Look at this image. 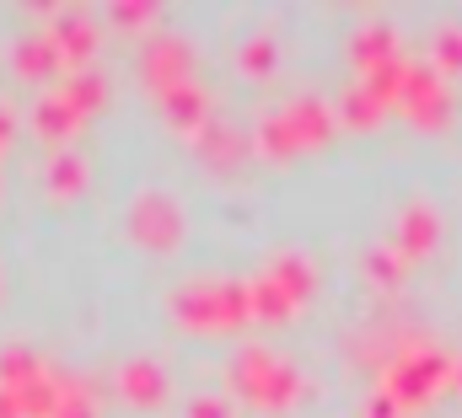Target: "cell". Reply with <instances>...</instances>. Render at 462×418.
Returning <instances> with one entry per match:
<instances>
[{"mask_svg": "<svg viewBox=\"0 0 462 418\" xmlns=\"http://www.w3.org/2000/svg\"><path fill=\"white\" fill-rule=\"evenodd\" d=\"M49 92L70 107L81 123H92V118L108 107V76H103L97 65H92V70H70V76H65L60 86H49Z\"/></svg>", "mask_w": 462, "mask_h": 418, "instance_id": "11", "label": "cell"}, {"mask_svg": "<svg viewBox=\"0 0 462 418\" xmlns=\"http://www.w3.org/2000/svg\"><path fill=\"white\" fill-rule=\"evenodd\" d=\"M124 231H129V241H134V247H145V252H178V247H183L189 220H183V204H178L172 194L145 188V194H134V199H129Z\"/></svg>", "mask_w": 462, "mask_h": 418, "instance_id": "6", "label": "cell"}, {"mask_svg": "<svg viewBox=\"0 0 462 418\" xmlns=\"http://www.w3.org/2000/svg\"><path fill=\"white\" fill-rule=\"evenodd\" d=\"M27 123H32V134H38L43 145H54V150H70V140L87 129V123H81L70 107L54 97V92H43V97L32 103V118H27Z\"/></svg>", "mask_w": 462, "mask_h": 418, "instance_id": "12", "label": "cell"}, {"mask_svg": "<svg viewBox=\"0 0 462 418\" xmlns=\"http://www.w3.org/2000/svg\"><path fill=\"white\" fill-rule=\"evenodd\" d=\"M328 134H334V113L328 107L318 103V97H291V103H280L253 129V150H263L274 161H291V156L323 145Z\"/></svg>", "mask_w": 462, "mask_h": 418, "instance_id": "4", "label": "cell"}, {"mask_svg": "<svg viewBox=\"0 0 462 418\" xmlns=\"http://www.w3.org/2000/svg\"><path fill=\"white\" fill-rule=\"evenodd\" d=\"M11 134H16V113L0 103V161H5V145H11Z\"/></svg>", "mask_w": 462, "mask_h": 418, "instance_id": "18", "label": "cell"}, {"mask_svg": "<svg viewBox=\"0 0 462 418\" xmlns=\"http://www.w3.org/2000/svg\"><path fill=\"white\" fill-rule=\"evenodd\" d=\"M312 290H318V268L301 252H285L253 279V312H258V322H280V316L301 312L312 301Z\"/></svg>", "mask_w": 462, "mask_h": 418, "instance_id": "5", "label": "cell"}, {"mask_svg": "<svg viewBox=\"0 0 462 418\" xmlns=\"http://www.w3.org/2000/svg\"><path fill=\"white\" fill-rule=\"evenodd\" d=\"M0 290H5V285H0Z\"/></svg>", "mask_w": 462, "mask_h": 418, "instance_id": "20", "label": "cell"}, {"mask_svg": "<svg viewBox=\"0 0 462 418\" xmlns=\"http://www.w3.org/2000/svg\"><path fill=\"white\" fill-rule=\"evenodd\" d=\"M108 16H114L118 27H151V32H156V22H162V11H156L151 0H118Z\"/></svg>", "mask_w": 462, "mask_h": 418, "instance_id": "16", "label": "cell"}, {"mask_svg": "<svg viewBox=\"0 0 462 418\" xmlns=\"http://www.w3.org/2000/svg\"><path fill=\"white\" fill-rule=\"evenodd\" d=\"M194 150H199V161H205L210 172L231 177V172L253 156V134H242V129H231V123H221V118H210V123L194 134Z\"/></svg>", "mask_w": 462, "mask_h": 418, "instance_id": "10", "label": "cell"}, {"mask_svg": "<svg viewBox=\"0 0 462 418\" xmlns=\"http://www.w3.org/2000/svg\"><path fill=\"white\" fill-rule=\"evenodd\" d=\"M49 418H103V392H97L87 376L65 370L60 397H54V413H49Z\"/></svg>", "mask_w": 462, "mask_h": 418, "instance_id": "14", "label": "cell"}, {"mask_svg": "<svg viewBox=\"0 0 462 418\" xmlns=\"http://www.w3.org/2000/svg\"><path fill=\"white\" fill-rule=\"evenodd\" d=\"M134 76H140V86L151 92V103H162V97H172V92H189V86H205V81H199V49H194L183 32H172V27H156V32L140 38V49H134Z\"/></svg>", "mask_w": 462, "mask_h": 418, "instance_id": "3", "label": "cell"}, {"mask_svg": "<svg viewBox=\"0 0 462 418\" xmlns=\"http://www.w3.org/2000/svg\"><path fill=\"white\" fill-rule=\"evenodd\" d=\"M167 306H172V322L183 332H199V338H221V332H236V327L258 322L253 279H231V274H199V279L178 285Z\"/></svg>", "mask_w": 462, "mask_h": 418, "instance_id": "1", "label": "cell"}, {"mask_svg": "<svg viewBox=\"0 0 462 418\" xmlns=\"http://www.w3.org/2000/svg\"><path fill=\"white\" fill-rule=\"evenodd\" d=\"M11 70H16L27 86H60V81L70 76L60 43L49 38V27H32V32L16 38V49H11Z\"/></svg>", "mask_w": 462, "mask_h": 418, "instance_id": "8", "label": "cell"}, {"mask_svg": "<svg viewBox=\"0 0 462 418\" xmlns=\"http://www.w3.org/2000/svg\"><path fill=\"white\" fill-rule=\"evenodd\" d=\"M0 418H27V413H22V403H16L5 386H0Z\"/></svg>", "mask_w": 462, "mask_h": 418, "instance_id": "19", "label": "cell"}, {"mask_svg": "<svg viewBox=\"0 0 462 418\" xmlns=\"http://www.w3.org/2000/svg\"><path fill=\"white\" fill-rule=\"evenodd\" d=\"M43 27H49V38L60 43V54H65L70 70H92V59H97V49H103V22H97L92 11L60 5V11H49Z\"/></svg>", "mask_w": 462, "mask_h": 418, "instance_id": "7", "label": "cell"}, {"mask_svg": "<svg viewBox=\"0 0 462 418\" xmlns=\"http://www.w3.org/2000/svg\"><path fill=\"white\" fill-rule=\"evenodd\" d=\"M226 392L236 403H247V408L280 413V408H291L301 397V376H296V365L280 349L242 343V349H231V359H226Z\"/></svg>", "mask_w": 462, "mask_h": 418, "instance_id": "2", "label": "cell"}, {"mask_svg": "<svg viewBox=\"0 0 462 418\" xmlns=\"http://www.w3.org/2000/svg\"><path fill=\"white\" fill-rule=\"evenodd\" d=\"M274 65H280V49H274V38H269V32H258V38H247V43L236 49V70H242V76H253V81H263Z\"/></svg>", "mask_w": 462, "mask_h": 418, "instance_id": "15", "label": "cell"}, {"mask_svg": "<svg viewBox=\"0 0 462 418\" xmlns=\"http://www.w3.org/2000/svg\"><path fill=\"white\" fill-rule=\"evenodd\" d=\"M114 392H118V403H129V408H162V403L172 397V376H167V365H162V359L134 354V359H124V365H118Z\"/></svg>", "mask_w": 462, "mask_h": 418, "instance_id": "9", "label": "cell"}, {"mask_svg": "<svg viewBox=\"0 0 462 418\" xmlns=\"http://www.w3.org/2000/svg\"><path fill=\"white\" fill-rule=\"evenodd\" d=\"M189 418H231V397L226 392H199V397H189Z\"/></svg>", "mask_w": 462, "mask_h": 418, "instance_id": "17", "label": "cell"}, {"mask_svg": "<svg viewBox=\"0 0 462 418\" xmlns=\"http://www.w3.org/2000/svg\"><path fill=\"white\" fill-rule=\"evenodd\" d=\"M49 183V199H60V204H70V199H81L87 194V177H92V167H87V156L81 150H54V161H49V172H43Z\"/></svg>", "mask_w": 462, "mask_h": 418, "instance_id": "13", "label": "cell"}]
</instances>
